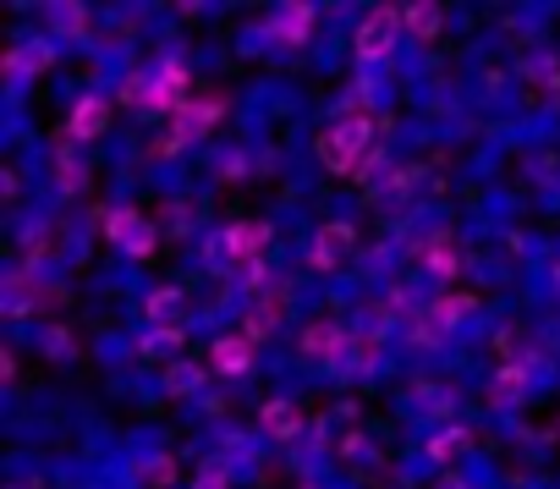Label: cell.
<instances>
[{
  "label": "cell",
  "instance_id": "1",
  "mask_svg": "<svg viewBox=\"0 0 560 489\" xmlns=\"http://www.w3.org/2000/svg\"><path fill=\"white\" fill-rule=\"evenodd\" d=\"M369 138H374L369 116H341V121L319 138V154H325L330 171H358V165L369 160Z\"/></svg>",
  "mask_w": 560,
  "mask_h": 489
},
{
  "label": "cell",
  "instance_id": "2",
  "mask_svg": "<svg viewBox=\"0 0 560 489\" xmlns=\"http://www.w3.org/2000/svg\"><path fill=\"white\" fill-rule=\"evenodd\" d=\"M105 231H110L116 248H127L132 259H149L154 254V231H149V220L138 209H110L105 214Z\"/></svg>",
  "mask_w": 560,
  "mask_h": 489
},
{
  "label": "cell",
  "instance_id": "3",
  "mask_svg": "<svg viewBox=\"0 0 560 489\" xmlns=\"http://www.w3.org/2000/svg\"><path fill=\"white\" fill-rule=\"evenodd\" d=\"M214 121H220V105H182V110H176V127H171V138H165L160 149H165V154L192 149V143H198V138L214 127Z\"/></svg>",
  "mask_w": 560,
  "mask_h": 489
},
{
  "label": "cell",
  "instance_id": "4",
  "mask_svg": "<svg viewBox=\"0 0 560 489\" xmlns=\"http://www.w3.org/2000/svg\"><path fill=\"white\" fill-rule=\"evenodd\" d=\"M396 28H401V12H374V18L358 28V56H363V61H385L390 45H396Z\"/></svg>",
  "mask_w": 560,
  "mask_h": 489
},
{
  "label": "cell",
  "instance_id": "5",
  "mask_svg": "<svg viewBox=\"0 0 560 489\" xmlns=\"http://www.w3.org/2000/svg\"><path fill=\"white\" fill-rule=\"evenodd\" d=\"M264 242H269V225L264 220H236V225H225L220 248H225V259H258Z\"/></svg>",
  "mask_w": 560,
  "mask_h": 489
},
{
  "label": "cell",
  "instance_id": "6",
  "mask_svg": "<svg viewBox=\"0 0 560 489\" xmlns=\"http://www.w3.org/2000/svg\"><path fill=\"white\" fill-rule=\"evenodd\" d=\"M314 23H319L314 7H280L275 23H269V39H280V45H308V39H314Z\"/></svg>",
  "mask_w": 560,
  "mask_h": 489
},
{
  "label": "cell",
  "instance_id": "7",
  "mask_svg": "<svg viewBox=\"0 0 560 489\" xmlns=\"http://www.w3.org/2000/svg\"><path fill=\"white\" fill-rule=\"evenodd\" d=\"M209 363H214L225 380L247 374V369H253V336H220V341H214V352H209Z\"/></svg>",
  "mask_w": 560,
  "mask_h": 489
},
{
  "label": "cell",
  "instance_id": "8",
  "mask_svg": "<svg viewBox=\"0 0 560 489\" xmlns=\"http://www.w3.org/2000/svg\"><path fill=\"white\" fill-rule=\"evenodd\" d=\"M347 254H352V231H347V225H325L319 242L308 248V265H314V270H336Z\"/></svg>",
  "mask_w": 560,
  "mask_h": 489
},
{
  "label": "cell",
  "instance_id": "9",
  "mask_svg": "<svg viewBox=\"0 0 560 489\" xmlns=\"http://www.w3.org/2000/svg\"><path fill=\"white\" fill-rule=\"evenodd\" d=\"M105 127H110V105H105V100H78V110H72L67 132L83 143V138H100Z\"/></svg>",
  "mask_w": 560,
  "mask_h": 489
},
{
  "label": "cell",
  "instance_id": "10",
  "mask_svg": "<svg viewBox=\"0 0 560 489\" xmlns=\"http://www.w3.org/2000/svg\"><path fill=\"white\" fill-rule=\"evenodd\" d=\"M298 429H303V412H298L292 401H269V407H264V434H269V440H292Z\"/></svg>",
  "mask_w": 560,
  "mask_h": 489
},
{
  "label": "cell",
  "instance_id": "11",
  "mask_svg": "<svg viewBox=\"0 0 560 489\" xmlns=\"http://www.w3.org/2000/svg\"><path fill=\"white\" fill-rule=\"evenodd\" d=\"M303 352H308V358H341V352H347V336H341L336 325H308V330H303Z\"/></svg>",
  "mask_w": 560,
  "mask_h": 489
},
{
  "label": "cell",
  "instance_id": "12",
  "mask_svg": "<svg viewBox=\"0 0 560 489\" xmlns=\"http://www.w3.org/2000/svg\"><path fill=\"white\" fill-rule=\"evenodd\" d=\"M149 319L160 325L165 341H171V336L182 341V330H176V319H182V298H176V292H154V298H149Z\"/></svg>",
  "mask_w": 560,
  "mask_h": 489
},
{
  "label": "cell",
  "instance_id": "13",
  "mask_svg": "<svg viewBox=\"0 0 560 489\" xmlns=\"http://www.w3.org/2000/svg\"><path fill=\"white\" fill-rule=\"evenodd\" d=\"M50 61H56L50 45H18V50L7 56V72H12V78H23V72H45Z\"/></svg>",
  "mask_w": 560,
  "mask_h": 489
},
{
  "label": "cell",
  "instance_id": "14",
  "mask_svg": "<svg viewBox=\"0 0 560 489\" xmlns=\"http://www.w3.org/2000/svg\"><path fill=\"white\" fill-rule=\"evenodd\" d=\"M472 314V298H440L434 308H429V330H451L456 319H467Z\"/></svg>",
  "mask_w": 560,
  "mask_h": 489
},
{
  "label": "cell",
  "instance_id": "15",
  "mask_svg": "<svg viewBox=\"0 0 560 489\" xmlns=\"http://www.w3.org/2000/svg\"><path fill=\"white\" fill-rule=\"evenodd\" d=\"M401 23H407L418 39H434L445 18H440V7H407V12H401Z\"/></svg>",
  "mask_w": 560,
  "mask_h": 489
},
{
  "label": "cell",
  "instance_id": "16",
  "mask_svg": "<svg viewBox=\"0 0 560 489\" xmlns=\"http://www.w3.org/2000/svg\"><path fill=\"white\" fill-rule=\"evenodd\" d=\"M423 259H429V270H434L440 281H456V270H462V259H456V248H451V242H434V248H429Z\"/></svg>",
  "mask_w": 560,
  "mask_h": 489
},
{
  "label": "cell",
  "instance_id": "17",
  "mask_svg": "<svg viewBox=\"0 0 560 489\" xmlns=\"http://www.w3.org/2000/svg\"><path fill=\"white\" fill-rule=\"evenodd\" d=\"M280 314H287V303L269 298V308H253V314H247V336H253V341H258V336H269V330L280 325Z\"/></svg>",
  "mask_w": 560,
  "mask_h": 489
},
{
  "label": "cell",
  "instance_id": "18",
  "mask_svg": "<svg viewBox=\"0 0 560 489\" xmlns=\"http://www.w3.org/2000/svg\"><path fill=\"white\" fill-rule=\"evenodd\" d=\"M456 445H467V434H462V429H451V434H434V440H429V456H434V462H445Z\"/></svg>",
  "mask_w": 560,
  "mask_h": 489
},
{
  "label": "cell",
  "instance_id": "19",
  "mask_svg": "<svg viewBox=\"0 0 560 489\" xmlns=\"http://www.w3.org/2000/svg\"><path fill=\"white\" fill-rule=\"evenodd\" d=\"M198 385V369H176V380H171V391H192Z\"/></svg>",
  "mask_w": 560,
  "mask_h": 489
},
{
  "label": "cell",
  "instance_id": "20",
  "mask_svg": "<svg viewBox=\"0 0 560 489\" xmlns=\"http://www.w3.org/2000/svg\"><path fill=\"white\" fill-rule=\"evenodd\" d=\"M198 489H225V473H220V467H214V473H203V478H198Z\"/></svg>",
  "mask_w": 560,
  "mask_h": 489
}]
</instances>
